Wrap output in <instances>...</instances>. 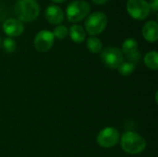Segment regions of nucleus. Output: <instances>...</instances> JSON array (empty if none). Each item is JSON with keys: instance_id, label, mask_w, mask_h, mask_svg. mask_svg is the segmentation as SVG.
<instances>
[{"instance_id": "obj_1", "label": "nucleus", "mask_w": 158, "mask_h": 157, "mask_svg": "<svg viewBox=\"0 0 158 157\" xmlns=\"http://www.w3.org/2000/svg\"><path fill=\"white\" fill-rule=\"evenodd\" d=\"M18 19L21 22H31L40 14V6L36 0H18L14 6Z\"/></svg>"}, {"instance_id": "obj_3", "label": "nucleus", "mask_w": 158, "mask_h": 157, "mask_svg": "<svg viewBox=\"0 0 158 157\" xmlns=\"http://www.w3.org/2000/svg\"><path fill=\"white\" fill-rule=\"evenodd\" d=\"M107 22V16L103 12L96 11L87 17L84 26L86 31L91 36H94L104 31V30L106 28Z\"/></svg>"}, {"instance_id": "obj_18", "label": "nucleus", "mask_w": 158, "mask_h": 157, "mask_svg": "<svg viewBox=\"0 0 158 157\" xmlns=\"http://www.w3.org/2000/svg\"><path fill=\"white\" fill-rule=\"evenodd\" d=\"M3 47H4L6 52L13 53L16 50L17 44H16V42L12 38L7 37V38L4 39V41H3Z\"/></svg>"}, {"instance_id": "obj_11", "label": "nucleus", "mask_w": 158, "mask_h": 157, "mask_svg": "<svg viewBox=\"0 0 158 157\" xmlns=\"http://www.w3.org/2000/svg\"><path fill=\"white\" fill-rule=\"evenodd\" d=\"M143 36L149 43H155L158 39V24L155 20L147 21L143 28Z\"/></svg>"}, {"instance_id": "obj_17", "label": "nucleus", "mask_w": 158, "mask_h": 157, "mask_svg": "<svg viewBox=\"0 0 158 157\" xmlns=\"http://www.w3.org/2000/svg\"><path fill=\"white\" fill-rule=\"evenodd\" d=\"M69 33V30L66 26L64 25H58L57 27L55 28L54 31H53V35L54 37L59 39V40H62V39H65L67 37Z\"/></svg>"}, {"instance_id": "obj_16", "label": "nucleus", "mask_w": 158, "mask_h": 157, "mask_svg": "<svg viewBox=\"0 0 158 157\" xmlns=\"http://www.w3.org/2000/svg\"><path fill=\"white\" fill-rule=\"evenodd\" d=\"M135 69V65L131 62H122L119 67L118 68V70L119 74L122 76H130Z\"/></svg>"}, {"instance_id": "obj_21", "label": "nucleus", "mask_w": 158, "mask_h": 157, "mask_svg": "<svg viewBox=\"0 0 158 157\" xmlns=\"http://www.w3.org/2000/svg\"><path fill=\"white\" fill-rule=\"evenodd\" d=\"M94 3L97 4V5H104L105 3H106L108 0H92Z\"/></svg>"}, {"instance_id": "obj_2", "label": "nucleus", "mask_w": 158, "mask_h": 157, "mask_svg": "<svg viewBox=\"0 0 158 157\" xmlns=\"http://www.w3.org/2000/svg\"><path fill=\"white\" fill-rule=\"evenodd\" d=\"M120 143L122 149L130 155H138L143 152L146 147L145 140L132 131L125 132L121 137Z\"/></svg>"}, {"instance_id": "obj_4", "label": "nucleus", "mask_w": 158, "mask_h": 157, "mask_svg": "<svg viewBox=\"0 0 158 157\" xmlns=\"http://www.w3.org/2000/svg\"><path fill=\"white\" fill-rule=\"evenodd\" d=\"M90 5L84 0L72 1L66 9V15L70 22H79L89 15Z\"/></svg>"}, {"instance_id": "obj_13", "label": "nucleus", "mask_w": 158, "mask_h": 157, "mask_svg": "<svg viewBox=\"0 0 158 157\" xmlns=\"http://www.w3.org/2000/svg\"><path fill=\"white\" fill-rule=\"evenodd\" d=\"M138 51V43L135 39L129 38L126 39L125 42L122 44V54H125L126 56L129 55H131Z\"/></svg>"}, {"instance_id": "obj_14", "label": "nucleus", "mask_w": 158, "mask_h": 157, "mask_svg": "<svg viewBox=\"0 0 158 157\" xmlns=\"http://www.w3.org/2000/svg\"><path fill=\"white\" fill-rule=\"evenodd\" d=\"M144 63L146 67L153 70H157L158 68V54L156 51L148 52L144 56Z\"/></svg>"}, {"instance_id": "obj_23", "label": "nucleus", "mask_w": 158, "mask_h": 157, "mask_svg": "<svg viewBox=\"0 0 158 157\" xmlns=\"http://www.w3.org/2000/svg\"><path fill=\"white\" fill-rule=\"evenodd\" d=\"M1 44H2V40H1V37H0V46H1Z\"/></svg>"}, {"instance_id": "obj_12", "label": "nucleus", "mask_w": 158, "mask_h": 157, "mask_svg": "<svg viewBox=\"0 0 158 157\" xmlns=\"http://www.w3.org/2000/svg\"><path fill=\"white\" fill-rule=\"evenodd\" d=\"M69 36L74 43H81L84 41L86 37V32L81 25L75 24L72 25L69 29Z\"/></svg>"}, {"instance_id": "obj_9", "label": "nucleus", "mask_w": 158, "mask_h": 157, "mask_svg": "<svg viewBox=\"0 0 158 157\" xmlns=\"http://www.w3.org/2000/svg\"><path fill=\"white\" fill-rule=\"evenodd\" d=\"M3 31L4 32L9 36L10 38L11 37H16V36H19L23 31H24V26H23V23L18 19H14V18H11V19H6L3 23Z\"/></svg>"}, {"instance_id": "obj_7", "label": "nucleus", "mask_w": 158, "mask_h": 157, "mask_svg": "<svg viewBox=\"0 0 158 157\" xmlns=\"http://www.w3.org/2000/svg\"><path fill=\"white\" fill-rule=\"evenodd\" d=\"M96 142L101 147L111 148L119 142V133L114 128H106L98 133Z\"/></svg>"}, {"instance_id": "obj_5", "label": "nucleus", "mask_w": 158, "mask_h": 157, "mask_svg": "<svg viewBox=\"0 0 158 157\" xmlns=\"http://www.w3.org/2000/svg\"><path fill=\"white\" fill-rule=\"evenodd\" d=\"M127 11L134 19L143 20L150 14V6L146 0H128Z\"/></svg>"}, {"instance_id": "obj_22", "label": "nucleus", "mask_w": 158, "mask_h": 157, "mask_svg": "<svg viewBox=\"0 0 158 157\" xmlns=\"http://www.w3.org/2000/svg\"><path fill=\"white\" fill-rule=\"evenodd\" d=\"M52 2H54V3H56V4H59V3H64L65 1H67V0H51Z\"/></svg>"}, {"instance_id": "obj_10", "label": "nucleus", "mask_w": 158, "mask_h": 157, "mask_svg": "<svg viewBox=\"0 0 158 157\" xmlns=\"http://www.w3.org/2000/svg\"><path fill=\"white\" fill-rule=\"evenodd\" d=\"M45 18L49 23L56 25L63 21L64 13L59 6L56 5H51L47 6L45 9Z\"/></svg>"}, {"instance_id": "obj_19", "label": "nucleus", "mask_w": 158, "mask_h": 157, "mask_svg": "<svg viewBox=\"0 0 158 157\" xmlns=\"http://www.w3.org/2000/svg\"><path fill=\"white\" fill-rule=\"evenodd\" d=\"M127 58L130 60L131 63L134 64V63H137V62L140 60V58H141V54H140L139 51H137V52H135V53H133V54H131V55L127 56Z\"/></svg>"}, {"instance_id": "obj_15", "label": "nucleus", "mask_w": 158, "mask_h": 157, "mask_svg": "<svg viewBox=\"0 0 158 157\" xmlns=\"http://www.w3.org/2000/svg\"><path fill=\"white\" fill-rule=\"evenodd\" d=\"M87 48L91 53L98 54L102 51L103 44H102V42L98 38H96L94 36H91L87 40Z\"/></svg>"}, {"instance_id": "obj_6", "label": "nucleus", "mask_w": 158, "mask_h": 157, "mask_svg": "<svg viewBox=\"0 0 158 157\" xmlns=\"http://www.w3.org/2000/svg\"><path fill=\"white\" fill-rule=\"evenodd\" d=\"M103 63L109 68H118L123 62V54L121 50L114 46H108L105 48L101 54Z\"/></svg>"}, {"instance_id": "obj_20", "label": "nucleus", "mask_w": 158, "mask_h": 157, "mask_svg": "<svg viewBox=\"0 0 158 157\" xmlns=\"http://www.w3.org/2000/svg\"><path fill=\"white\" fill-rule=\"evenodd\" d=\"M150 9H153L154 13H156L158 8V0H150L148 3Z\"/></svg>"}, {"instance_id": "obj_8", "label": "nucleus", "mask_w": 158, "mask_h": 157, "mask_svg": "<svg viewBox=\"0 0 158 157\" xmlns=\"http://www.w3.org/2000/svg\"><path fill=\"white\" fill-rule=\"evenodd\" d=\"M54 41L55 37L53 35V32L47 30H43L36 34L33 44L38 52L44 53L48 51L53 46Z\"/></svg>"}]
</instances>
